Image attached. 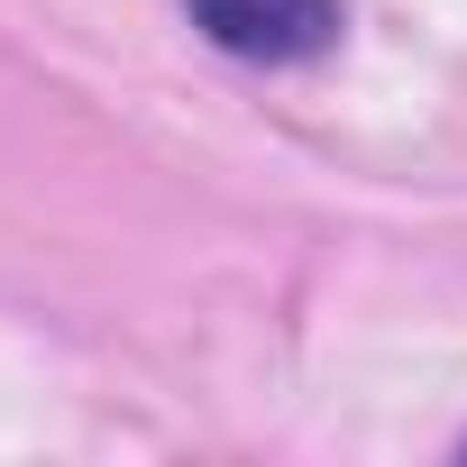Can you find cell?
Segmentation results:
<instances>
[{
  "mask_svg": "<svg viewBox=\"0 0 467 467\" xmlns=\"http://www.w3.org/2000/svg\"><path fill=\"white\" fill-rule=\"evenodd\" d=\"M183 19L239 65H312L339 47L348 0H183Z\"/></svg>",
  "mask_w": 467,
  "mask_h": 467,
  "instance_id": "1",
  "label": "cell"
}]
</instances>
